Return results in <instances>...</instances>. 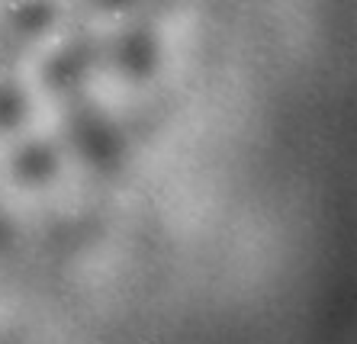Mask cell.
Here are the masks:
<instances>
[{
    "instance_id": "1",
    "label": "cell",
    "mask_w": 357,
    "mask_h": 344,
    "mask_svg": "<svg viewBox=\"0 0 357 344\" xmlns=\"http://www.w3.org/2000/svg\"><path fill=\"white\" fill-rule=\"evenodd\" d=\"M20 171H23L29 180H42V177L52 171V158L49 155H26V158L20 161Z\"/></svg>"
},
{
    "instance_id": "2",
    "label": "cell",
    "mask_w": 357,
    "mask_h": 344,
    "mask_svg": "<svg viewBox=\"0 0 357 344\" xmlns=\"http://www.w3.org/2000/svg\"><path fill=\"white\" fill-rule=\"evenodd\" d=\"M7 244H10V226L0 219V248H7Z\"/></svg>"
}]
</instances>
